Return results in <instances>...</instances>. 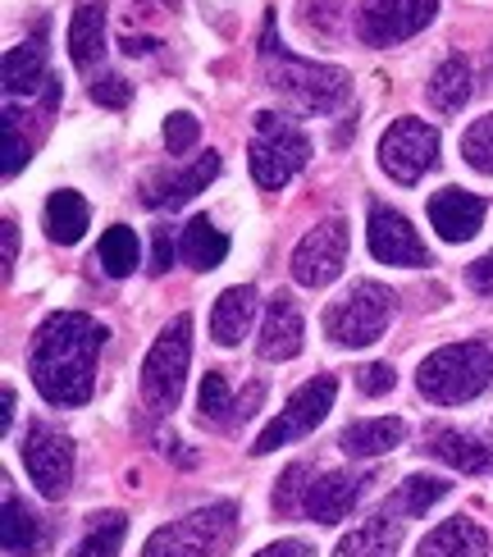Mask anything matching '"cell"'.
Returning a JSON list of instances; mask_svg holds the SVG:
<instances>
[{
  "mask_svg": "<svg viewBox=\"0 0 493 557\" xmlns=\"http://www.w3.org/2000/svg\"><path fill=\"white\" fill-rule=\"evenodd\" d=\"M106 347V324L83 311H56L37 324L28 370L37 393L51 407H83L97 393V361Z\"/></svg>",
  "mask_w": 493,
  "mask_h": 557,
  "instance_id": "6da1fadb",
  "label": "cell"
},
{
  "mask_svg": "<svg viewBox=\"0 0 493 557\" xmlns=\"http://www.w3.org/2000/svg\"><path fill=\"white\" fill-rule=\"evenodd\" d=\"M261 78L279 101L297 114H334L352 97V78L338 64H316L284 51V41H261Z\"/></svg>",
  "mask_w": 493,
  "mask_h": 557,
  "instance_id": "7a4b0ae2",
  "label": "cell"
},
{
  "mask_svg": "<svg viewBox=\"0 0 493 557\" xmlns=\"http://www.w3.org/2000/svg\"><path fill=\"white\" fill-rule=\"evenodd\" d=\"M416 388L420 398L439 407H461L480 398L484 388H493V334L448 343L430 352L416 370Z\"/></svg>",
  "mask_w": 493,
  "mask_h": 557,
  "instance_id": "3957f363",
  "label": "cell"
},
{
  "mask_svg": "<svg viewBox=\"0 0 493 557\" xmlns=\"http://www.w3.org/2000/svg\"><path fill=\"white\" fill-rule=\"evenodd\" d=\"M311 160V143L293 120L274 110H261L256 114V128H251V147H247V165H251V178L261 183L266 193H279L307 170Z\"/></svg>",
  "mask_w": 493,
  "mask_h": 557,
  "instance_id": "277c9868",
  "label": "cell"
},
{
  "mask_svg": "<svg viewBox=\"0 0 493 557\" xmlns=\"http://www.w3.org/2000/svg\"><path fill=\"white\" fill-rule=\"evenodd\" d=\"M393 315H397L393 288L374 284V278H357L347 293H338L334 301H329L320 324L338 347H370V343L384 338Z\"/></svg>",
  "mask_w": 493,
  "mask_h": 557,
  "instance_id": "5b68a950",
  "label": "cell"
},
{
  "mask_svg": "<svg viewBox=\"0 0 493 557\" xmlns=\"http://www.w3.org/2000/svg\"><path fill=\"white\" fill-rule=\"evenodd\" d=\"M233 530H238V507L210 503L170 525H160L147 540L143 557H224L233 544Z\"/></svg>",
  "mask_w": 493,
  "mask_h": 557,
  "instance_id": "8992f818",
  "label": "cell"
},
{
  "mask_svg": "<svg viewBox=\"0 0 493 557\" xmlns=\"http://www.w3.org/2000/svg\"><path fill=\"white\" fill-rule=\"evenodd\" d=\"M187 361H193V315H174L143 361V398L151 411H174L183 398Z\"/></svg>",
  "mask_w": 493,
  "mask_h": 557,
  "instance_id": "52a82bcc",
  "label": "cell"
},
{
  "mask_svg": "<svg viewBox=\"0 0 493 557\" xmlns=\"http://www.w3.org/2000/svg\"><path fill=\"white\" fill-rule=\"evenodd\" d=\"M334 398H338V380L334 375H316L301 384L293 398L284 403V411L274 416V421L256 434V444H251V457H270L279 453L284 444H293V438H307L329 411H334Z\"/></svg>",
  "mask_w": 493,
  "mask_h": 557,
  "instance_id": "ba28073f",
  "label": "cell"
},
{
  "mask_svg": "<svg viewBox=\"0 0 493 557\" xmlns=\"http://www.w3.org/2000/svg\"><path fill=\"white\" fill-rule=\"evenodd\" d=\"M74 467H78V453H74V438L64 430H56L51 421H33L28 434H23V471L46 498H64L69 484H74Z\"/></svg>",
  "mask_w": 493,
  "mask_h": 557,
  "instance_id": "9c48e42d",
  "label": "cell"
},
{
  "mask_svg": "<svg viewBox=\"0 0 493 557\" xmlns=\"http://www.w3.org/2000/svg\"><path fill=\"white\" fill-rule=\"evenodd\" d=\"M439 0H361L357 5V37L374 51L403 46L434 23Z\"/></svg>",
  "mask_w": 493,
  "mask_h": 557,
  "instance_id": "30bf717a",
  "label": "cell"
},
{
  "mask_svg": "<svg viewBox=\"0 0 493 557\" xmlns=\"http://www.w3.org/2000/svg\"><path fill=\"white\" fill-rule=\"evenodd\" d=\"M434 165H439V128L434 124L411 120V114L389 124V133L380 137V170L393 183L411 188V183H420Z\"/></svg>",
  "mask_w": 493,
  "mask_h": 557,
  "instance_id": "8fae6325",
  "label": "cell"
},
{
  "mask_svg": "<svg viewBox=\"0 0 493 557\" xmlns=\"http://www.w3.org/2000/svg\"><path fill=\"white\" fill-rule=\"evenodd\" d=\"M347 265V220L343 215H329L320 220L311 234H301V243L293 247V278L301 288H329Z\"/></svg>",
  "mask_w": 493,
  "mask_h": 557,
  "instance_id": "7c38bea8",
  "label": "cell"
},
{
  "mask_svg": "<svg viewBox=\"0 0 493 557\" xmlns=\"http://www.w3.org/2000/svg\"><path fill=\"white\" fill-rule=\"evenodd\" d=\"M366 247L380 265H403V270H420V265H434L426 238L411 228V220L393 206L374 201L370 215H366Z\"/></svg>",
  "mask_w": 493,
  "mask_h": 557,
  "instance_id": "4fadbf2b",
  "label": "cell"
},
{
  "mask_svg": "<svg viewBox=\"0 0 493 557\" xmlns=\"http://www.w3.org/2000/svg\"><path fill=\"white\" fill-rule=\"evenodd\" d=\"M220 174V151H206L197 156L193 165H178V170H160L143 183V201L151 211H174V206H187L197 193H206V183Z\"/></svg>",
  "mask_w": 493,
  "mask_h": 557,
  "instance_id": "5bb4252c",
  "label": "cell"
},
{
  "mask_svg": "<svg viewBox=\"0 0 493 557\" xmlns=\"http://www.w3.org/2000/svg\"><path fill=\"white\" fill-rule=\"evenodd\" d=\"M366 484H374L370 471H324V475L311 480L301 512H307L311 521H320V525H334V521H343L352 507L361 503Z\"/></svg>",
  "mask_w": 493,
  "mask_h": 557,
  "instance_id": "9a60e30c",
  "label": "cell"
},
{
  "mask_svg": "<svg viewBox=\"0 0 493 557\" xmlns=\"http://www.w3.org/2000/svg\"><path fill=\"white\" fill-rule=\"evenodd\" d=\"M307 343V320L301 307L293 301V293H274L266 301V320H261V338H256V352L261 361H293Z\"/></svg>",
  "mask_w": 493,
  "mask_h": 557,
  "instance_id": "2e32d148",
  "label": "cell"
},
{
  "mask_svg": "<svg viewBox=\"0 0 493 557\" xmlns=\"http://www.w3.org/2000/svg\"><path fill=\"white\" fill-rule=\"evenodd\" d=\"M489 215V201L461 188H443L430 197V224L439 228L443 243H471Z\"/></svg>",
  "mask_w": 493,
  "mask_h": 557,
  "instance_id": "e0dca14e",
  "label": "cell"
},
{
  "mask_svg": "<svg viewBox=\"0 0 493 557\" xmlns=\"http://www.w3.org/2000/svg\"><path fill=\"white\" fill-rule=\"evenodd\" d=\"M426 453L443 467H453L461 475H484L493 471V448L484 438L466 434V430H453V425H430L426 430Z\"/></svg>",
  "mask_w": 493,
  "mask_h": 557,
  "instance_id": "ac0fdd59",
  "label": "cell"
},
{
  "mask_svg": "<svg viewBox=\"0 0 493 557\" xmlns=\"http://www.w3.org/2000/svg\"><path fill=\"white\" fill-rule=\"evenodd\" d=\"M46 60H51V51H46V18H41L19 46H10L5 64H0L10 97H33V91L46 83Z\"/></svg>",
  "mask_w": 493,
  "mask_h": 557,
  "instance_id": "d6986e66",
  "label": "cell"
},
{
  "mask_svg": "<svg viewBox=\"0 0 493 557\" xmlns=\"http://www.w3.org/2000/svg\"><path fill=\"white\" fill-rule=\"evenodd\" d=\"M106 55V0H78L69 18V60L74 69H97Z\"/></svg>",
  "mask_w": 493,
  "mask_h": 557,
  "instance_id": "ffe728a7",
  "label": "cell"
},
{
  "mask_svg": "<svg viewBox=\"0 0 493 557\" xmlns=\"http://www.w3.org/2000/svg\"><path fill=\"white\" fill-rule=\"evenodd\" d=\"M251 320H256V288L233 284L215 297V307H210V338L220 347H238L251 330Z\"/></svg>",
  "mask_w": 493,
  "mask_h": 557,
  "instance_id": "44dd1931",
  "label": "cell"
},
{
  "mask_svg": "<svg viewBox=\"0 0 493 557\" xmlns=\"http://www.w3.org/2000/svg\"><path fill=\"white\" fill-rule=\"evenodd\" d=\"M403 438H407V421H397V416H366V421L343 425L338 448L347 457H384L393 448H403Z\"/></svg>",
  "mask_w": 493,
  "mask_h": 557,
  "instance_id": "7402d4cb",
  "label": "cell"
},
{
  "mask_svg": "<svg viewBox=\"0 0 493 557\" xmlns=\"http://www.w3.org/2000/svg\"><path fill=\"white\" fill-rule=\"evenodd\" d=\"M416 557H489V535H484L476 521L453 517V521L434 525L430 535L420 540Z\"/></svg>",
  "mask_w": 493,
  "mask_h": 557,
  "instance_id": "603a6c76",
  "label": "cell"
},
{
  "mask_svg": "<svg viewBox=\"0 0 493 557\" xmlns=\"http://www.w3.org/2000/svg\"><path fill=\"white\" fill-rule=\"evenodd\" d=\"M426 97L434 110L443 114H461V106L476 97V69L466 55H448L439 69H434V78L426 83Z\"/></svg>",
  "mask_w": 493,
  "mask_h": 557,
  "instance_id": "cb8c5ba5",
  "label": "cell"
},
{
  "mask_svg": "<svg viewBox=\"0 0 493 557\" xmlns=\"http://www.w3.org/2000/svg\"><path fill=\"white\" fill-rule=\"evenodd\" d=\"M397 548H403V521L384 512L361 521L352 535H343L334 557H397Z\"/></svg>",
  "mask_w": 493,
  "mask_h": 557,
  "instance_id": "d4e9b609",
  "label": "cell"
},
{
  "mask_svg": "<svg viewBox=\"0 0 493 557\" xmlns=\"http://www.w3.org/2000/svg\"><path fill=\"white\" fill-rule=\"evenodd\" d=\"M178 257H183L187 265H193L197 274L220 270V265H224V257H229V234H224V228H215V220H206V215L187 220L183 238H178Z\"/></svg>",
  "mask_w": 493,
  "mask_h": 557,
  "instance_id": "484cf974",
  "label": "cell"
},
{
  "mask_svg": "<svg viewBox=\"0 0 493 557\" xmlns=\"http://www.w3.org/2000/svg\"><path fill=\"white\" fill-rule=\"evenodd\" d=\"M87 224H91V211L74 188H60V193L46 197V238L51 243L74 247L87 234Z\"/></svg>",
  "mask_w": 493,
  "mask_h": 557,
  "instance_id": "4316f807",
  "label": "cell"
},
{
  "mask_svg": "<svg viewBox=\"0 0 493 557\" xmlns=\"http://www.w3.org/2000/svg\"><path fill=\"white\" fill-rule=\"evenodd\" d=\"M0 544L5 557H33L41 548V517L28 503H19L14 494H5V521H0Z\"/></svg>",
  "mask_w": 493,
  "mask_h": 557,
  "instance_id": "83f0119b",
  "label": "cell"
},
{
  "mask_svg": "<svg viewBox=\"0 0 493 557\" xmlns=\"http://www.w3.org/2000/svg\"><path fill=\"white\" fill-rule=\"evenodd\" d=\"M448 490H453V480H443V475H407L384 512L389 517H426L439 498H448Z\"/></svg>",
  "mask_w": 493,
  "mask_h": 557,
  "instance_id": "f1b7e54d",
  "label": "cell"
},
{
  "mask_svg": "<svg viewBox=\"0 0 493 557\" xmlns=\"http://www.w3.org/2000/svg\"><path fill=\"white\" fill-rule=\"evenodd\" d=\"M97 257H101V270L110 278H124L137 270V261H143V247H137V234L128 224H110L97 243Z\"/></svg>",
  "mask_w": 493,
  "mask_h": 557,
  "instance_id": "f546056e",
  "label": "cell"
},
{
  "mask_svg": "<svg viewBox=\"0 0 493 557\" xmlns=\"http://www.w3.org/2000/svg\"><path fill=\"white\" fill-rule=\"evenodd\" d=\"M128 535V517L124 512H97L87 525V535L69 557H120V544Z\"/></svg>",
  "mask_w": 493,
  "mask_h": 557,
  "instance_id": "4dcf8cb0",
  "label": "cell"
},
{
  "mask_svg": "<svg viewBox=\"0 0 493 557\" xmlns=\"http://www.w3.org/2000/svg\"><path fill=\"white\" fill-rule=\"evenodd\" d=\"M197 416L206 425H233L238 421V403H233L229 380L220 375V370H206L201 393H197Z\"/></svg>",
  "mask_w": 493,
  "mask_h": 557,
  "instance_id": "1f68e13d",
  "label": "cell"
},
{
  "mask_svg": "<svg viewBox=\"0 0 493 557\" xmlns=\"http://www.w3.org/2000/svg\"><path fill=\"white\" fill-rule=\"evenodd\" d=\"M461 160L480 174H493V110L461 133Z\"/></svg>",
  "mask_w": 493,
  "mask_h": 557,
  "instance_id": "d6a6232c",
  "label": "cell"
},
{
  "mask_svg": "<svg viewBox=\"0 0 493 557\" xmlns=\"http://www.w3.org/2000/svg\"><path fill=\"white\" fill-rule=\"evenodd\" d=\"M316 471L307 467V461H293V467L284 471V480H279V490H274V512H297L301 503H307V490L311 484H301V480H311Z\"/></svg>",
  "mask_w": 493,
  "mask_h": 557,
  "instance_id": "836d02e7",
  "label": "cell"
},
{
  "mask_svg": "<svg viewBox=\"0 0 493 557\" xmlns=\"http://www.w3.org/2000/svg\"><path fill=\"white\" fill-rule=\"evenodd\" d=\"M197 137H201V124H197V114H187V110H174L170 120H164V147H170V156H183V151H193V147H197Z\"/></svg>",
  "mask_w": 493,
  "mask_h": 557,
  "instance_id": "e575fe53",
  "label": "cell"
},
{
  "mask_svg": "<svg viewBox=\"0 0 493 557\" xmlns=\"http://www.w3.org/2000/svg\"><path fill=\"white\" fill-rule=\"evenodd\" d=\"M28 165V143L19 137V110H5V160H0V174L14 178Z\"/></svg>",
  "mask_w": 493,
  "mask_h": 557,
  "instance_id": "d590c367",
  "label": "cell"
},
{
  "mask_svg": "<svg viewBox=\"0 0 493 557\" xmlns=\"http://www.w3.org/2000/svg\"><path fill=\"white\" fill-rule=\"evenodd\" d=\"M128 97H133V87H128L120 74H101L97 83H91V101L106 106V110H124Z\"/></svg>",
  "mask_w": 493,
  "mask_h": 557,
  "instance_id": "8d00e7d4",
  "label": "cell"
},
{
  "mask_svg": "<svg viewBox=\"0 0 493 557\" xmlns=\"http://www.w3.org/2000/svg\"><path fill=\"white\" fill-rule=\"evenodd\" d=\"M397 375H393V366L389 361H370L357 370V388L366 393V398H380V393H393Z\"/></svg>",
  "mask_w": 493,
  "mask_h": 557,
  "instance_id": "74e56055",
  "label": "cell"
},
{
  "mask_svg": "<svg viewBox=\"0 0 493 557\" xmlns=\"http://www.w3.org/2000/svg\"><path fill=\"white\" fill-rule=\"evenodd\" d=\"M174 238H170V228H156V238H151V274H164V270H170L174 265Z\"/></svg>",
  "mask_w": 493,
  "mask_h": 557,
  "instance_id": "f35d334b",
  "label": "cell"
},
{
  "mask_svg": "<svg viewBox=\"0 0 493 557\" xmlns=\"http://www.w3.org/2000/svg\"><path fill=\"white\" fill-rule=\"evenodd\" d=\"M466 284H471L476 293H484V297H493V251H484L480 261L466 265Z\"/></svg>",
  "mask_w": 493,
  "mask_h": 557,
  "instance_id": "ab89813d",
  "label": "cell"
},
{
  "mask_svg": "<svg viewBox=\"0 0 493 557\" xmlns=\"http://www.w3.org/2000/svg\"><path fill=\"white\" fill-rule=\"evenodd\" d=\"M0 243H5V278H10L14 265H19V224L14 220L0 224Z\"/></svg>",
  "mask_w": 493,
  "mask_h": 557,
  "instance_id": "60d3db41",
  "label": "cell"
},
{
  "mask_svg": "<svg viewBox=\"0 0 493 557\" xmlns=\"http://www.w3.org/2000/svg\"><path fill=\"white\" fill-rule=\"evenodd\" d=\"M256 557H316L301 540H279V544H270V548H261Z\"/></svg>",
  "mask_w": 493,
  "mask_h": 557,
  "instance_id": "b9f144b4",
  "label": "cell"
},
{
  "mask_svg": "<svg viewBox=\"0 0 493 557\" xmlns=\"http://www.w3.org/2000/svg\"><path fill=\"white\" fill-rule=\"evenodd\" d=\"M0 425H14V388H5V411H0Z\"/></svg>",
  "mask_w": 493,
  "mask_h": 557,
  "instance_id": "7bdbcfd3",
  "label": "cell"
},
{
  "mask_svg": "<svg viewBox=\"0 0 493 557\" xmlns=\"http://www.w3.org/2000/svg\"><path fill=\"white\" fill-rule=\"evenodd\" d=\"M489 69H493V51H489Z\"/></svg>",
  "mask_w": 493,
  "mask_h": 557,
  "instance_id": "ee69618b",
  "label": "cell"
}]
</instances>
